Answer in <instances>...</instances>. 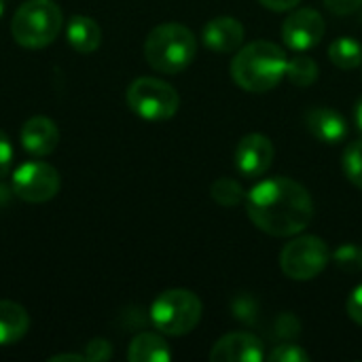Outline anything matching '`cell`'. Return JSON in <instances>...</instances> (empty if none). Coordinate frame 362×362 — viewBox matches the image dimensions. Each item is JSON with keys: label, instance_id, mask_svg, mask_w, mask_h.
<instances>
[{"label": "cell", "instance_id": "cell-29", "mask_svg": "<svg viewBox=\"0 0 362 362\" xmlns=\"http://www.w3.org/2000/svg\"><path fill=\"white\" fill-rule=\"evenodd\" d=\"M354 125H356L358 134L362 136V98H358V102L354 106Z\"/></svg>", "mask_w": 362, "mask_h": 362}, {"label": "cell", "instance_id": "cell-5", "mask_svg": "<svg viewBox=\"0 0 362 362\" xmlns=\"http://www.w3.org/2000/svg\"><path fill=\"white\" fill-rule=\"evenodd\" d=\"M202 312L204 305L195 293L187 288H170L153 301L151 322L163 335L182 337L199 325Z\"/></svg>", "mask_w": 362, "mask_h": 362}, {"label": "cell", "instance_id": "cell-1", "mask_svg": "<svg viewBox=\"0 0 362 362\" xmlns=\"http://www.w3.org/2000/svg\"><path fill=\"white\" fill-rule=\"evenodd\" d=\"M246 212L257 229L274 238H293L314 218L310 191L286 176L265 178L246 195Z\"/></svg>", "mask_w": 362, "mask_h": 362}, {"label": "cell", "instance_id": "cell-4", "mask_svg": "<svg viewBox=\"0 0 362 362\" xmlns=\"http://www.w3.org/2000/svg\"><path fill=\"white\" fill-rule=\"evenodd\" d=\"M64 28V15L53 0H25L13 15L11 34L25 49L49 47Z\"/></svg>", "mask_w": 362, "mask_h": 362}, {"label": "cell", "instance_id": "cell-10", "mask_svg": "<svg viewBox=\"0 0 362 362\" xmlns=\"http://www.w3.org/2000/svg\"><path fill=\"white\" fill-rule=\"evenodd\" d=\"M274 157V142L265 134H248L235 148V168L246 178H261L272 168Z\"/></svg>", "mask_w": 362, "mask_h": 362}, {"label": "cell", "instance_id": "cell-18", "mask_svg": "<svg viewBox=\"0 0 362 362\" xmlns=\"http://www.w3.org/2000/svg\"><path fill=\"white\" fill-rule=\"evenodd\" d=\"M329 59L341 70L362 66V45L352 36H339L329 45Z\"/></svg>", "mask_w": 362, "mask_h": 362}, {"label": "cell", "instance_id": "cell-13", "mask_svg": "<svg viewBox=\"0 0 362 362\" xmlns=\"http://www.w3.org/2000/svg\"><path fill=\"white\" fill-rule=\"evenodd\" d=\"M21 146L34 157H47L59 142V129L49 117H32L21 125Z\"/></svg>", "mask_w": 362, "mask_h": 362}, {"label": "cell", "instance_id": "cell-14", "mask_svg": "<svg viewBox=\"0 0 362 362\" xmlns=\"http://www.w3.org/2000/svg\"><path fill=\"white\" fill-rule=\"evenodd\" d=\"M305 125H308L310 134L325 144H339L346 140V136L350 132L346 117L339 110L327 108V106H316V108L308 110Z\"/></svg>", "mask_w": 362, "mask_h": 362}, {"label": "cell", "instance_id": "cell-3", "mask_svg": "<svg viewBox=\"0 0 362 362\" xmlns=\"http://www.w3.org/2000/svg\"><path fill=\"white\" fill-rule=\"evenodd\" d=\"M197 53L195 34L176 21L159 23L144 40V57L155 72L178 74L191 66Z\"/></svg>", "mask_w": 362, "mask_h": 362}, {"label": "cell", "instance_id": "cell-16", "mask_svg": "<svg viewBox=\"0 0 362 362\" xmlns=\"http://www.w3.org/2000/svg\"><path fill=\"white\" fill-rule=\"evenodd\" d=\"M129 362H170L172 350L168 341L157 333H140L127 348Z\"/></svg>", "mask_w": 362, "mask_h": 362}, {"label": "cell", "instance_id": "cell-17", "mask_svg": "<svg viewBox=\"0 0 362 362\" xmlns=\"http://www.w3.org/2000/svg\"><path fill=\"white\" fill-rule=\"evenodd\" d=\"M30 329V316L25 308L15 301H0V346L19 341Z\"/></svg>", "mask_w": 362, "mask_h": 362}, {"label": "cell", "instance_id": "cell-8", "mask_svg": "<svg viewBox=\"0 0 362 362\" xmlns=\"http://www.w3.org/2000/svg\"><path fill=\"white\" fill-rule=\"evenodd\" d=\"M59 172L45 161L21 163L13 174V191L28 204H45L59 193Z\"/></svg>", "mask_w": 362, "mask_h": 362}, {"label": "cell", "instance_id": "cell-20", "mask_svg": "<svg viewBox=\"0 0 362 362\" xmlns=\"http://www.w3.org/2000/svg\"><path fill=\"white\" fill-rule=\"evenodd\" d=\"M246 195L248 193L242 189V185L238 180H233V178H227V176L216 178L210 185V197L218 206H223V208H235V206L244 204L246 202Z\"/></svg>", "mask_w": 362, "mask_h": 362}, {"label": "cell", "instance_id": "cell-27", "mask_svg": "<svg viewBox=\"0 0 362 362\" xmlns=\"http://www.w3.org/2000/svg\"><path fill=\"white\" fill-rule=\"evenodd\" d=\"M333 15H352L362 6V0H322Z\"/></svg>", "mask_w": 362, "mask_h": 362}, {"label": "cell", "instance_id": "cell-31", "mask_svg": "<svg viewBox=\"0 0 362 362\" xmlns=\"http://www.w3.org/2000/svg\"><path fill=\"white\" fill-rule=\"evenodd\" d=\"M2 13H4V0H0V19H2Z\"/></svg>", "mask_w": 362, "mask_h": 362}, {"label": "cell", "instance_id": "cell-21", "mask_svg": "<svg viewBox=\"0 0 362 362\" xmlns=\"http://www.w3.org/2000/svg\"><path fill=\"white\" fill-rule=\"evenodd\" d=\"M341 168H344L346 178L354 187L362 189V140L350 142L346 146L344 157H341Z\"/></svg>", "mask_w": 362, "mask_h": 362}, {"label": "cell", "instance_id": "cell-28", "mask_svg": "<svg viewBox=\"0 0 362 362\" xmlns=\"http://www.w3.org/2000/svg\"><path fill=\"white\" fill-rule=\"evenodd\" d=\"M259 2L274 13H286V11H293L295 6H299L301 0H259Z\"/></svg>", "mask_w": 362, "mask_h": 362}, {"label": "cell", "instance_id": "cell-19", "mask_svg": "<svg viewBox=\"0 0 362 362\" xmlns=\"http://www.w3.org/2000/svg\"><path fill=\"white\" fill-rule=\"evenodd\" d=\"M318 74H320L318 64L310 55H305V51H297V55L286 62V74H284V78H288L297 87H310V85H314L318 81Z\"/></svg>", "mask_w": 362, "mask_h": 362}, {"label": "cell", "instance_id": "cell-24", "mask_svg": "<svg viewBox=\"0 0 362 362\" xmlns=\"http://www.w3.org/2000/svg\"><path fill=\"white\" fill-rule=\"evenodd\" d=\"M85 358L89 362H106L112 358V346L110 341L102 339V337H95L87 344L85 348Z\"/></svg>", "mask_w": 362, "mask_h": 362}, {"label": "cell", "instance_id": "cell-15", "mask_svg": "<svg viewBox=\"0 0 362 362\" xmlns=\"http://www.w3.org/2000/svg\"><path fill=\"white\" fill-rule=\"evenodd\" d=\"M66 38L68 45L78 53H93L102 45V30L95 19L85 15L70 17L66 25Z\"/></svg>", "mask_w": 362, "mask_h": 362}, {"label": "cell", "instance_id": "cell-6", "mask_svg": "<svg viewBox=\"0 0 362 362\" xmlns=\"http://www.w3.org/2000/svg\"><path fill=\"white\" fill-rule=\"evenodd\" d=\"M127 106L144 121H168L180 108L178 91L155 76H140L127 87Z\"/></svg>", "mask_w": 362, "mask_h": 362}, {"label": "cell", "instance_id": "cell-11", "mask_svg": "<svg viewBox=\"0 0 362 362\" xmlns=\"http://www.w3.org/2000/svg\"><path fill=\"white\" fill-rule=\"evenodd\" d=\"M263 358H265L263 341L244 331L221 337L210 350L212 362H261Z\"/></svg>", "mask_w": 362, "mask_h": 362}, {"label": "cell", "instance_id": "cell-9", "mask_svg": "<svg viewBox=\"0 0 362 362\" xmlns=\"http://www.w3.org/2000/svg\"><path fill=\"white\" fill-rule=\"evenodd\" d=\"M327 32L325 17L316 8H293L282 23V40L293 51H310Z\"/></svg>", "mask_w": 362, "mask_h": 362}, {"label": "cell", "instance_id": "cell-22", "mask_svg": "<svg viewBox=\"0 0 362 362\" xmlns=\"http://www.w3.org/2000/svg\"><path fill=\"white\" fill-rule=\"evenodd\" d=\"M331 261L346 274H361L362 272V246L358 244H341L333 255Z\"/></svg>", "mask_w": 362, "mask_h": 362}, {"label": "cell", "instance_id": "cell-7", "mask_svg": "<svg viewBox=\"0 0 362 362\" xmlns=\"http://www.w3.org/2000/svg\"><path fill=\"white\" fill-rule=\"evenodd\" d=\"M329 261L331 250L318 235H299L280 252V269L295 282H310L318 278L327 269Z\"/></svg>", "mask_w": 362, "mask_h": 362}, {"label": "cell", "instance_id": "cell-12", "mask_svg": "<svg viewBox=\"0 0 362 362\" xmlns=\"http://www.w3.org/2000/svg\"><path fill=\"white\" fill-rule=\"evenodd\" d=\"M246 30L235 17H214L204 25L202 40L208 49L216 53H233L244 45Z\"/></svg>", "mask_w": 362, "mask_h": 362}, {"label": "cell", "instance_id": "cell-23", "mask_svg": "<svg viewBox=\"0 0 362 362\" xmlns=\"http://www.w3.org/2000/svg\"><path fill=\"white\" fill-rule=\"evenodd\" d=\"M267 358L269 362H308L310 354L297 344H280L272 350Z\"/></svg>", "mask_w": 362, "mask_h": 362}, {"label": "cell", "instance_id": "cell-26", "mask_svg": "<svg viewBox=\"0 0 362 362\" xmlns=\"http://www.w3.org/2000/svg\"><path fill=\"white\" fill-rule=\"evenodd\" d=\"M346 312H348V316H350L356 325H361L362 327V284H358V286L350 293L348 303H346Z\"/></svg>", "mask_w": 362, "mask_h": 362}, {"label": "cell", "instance_id": "cell-2", "mask_svg": "<svg viewBox=\"0 0 362 362\" xmlns=\"http://www.w3.org/2000/svg\"><path fill=\"white\" fill-rule=\"evenodd\" d=\"M286 53L272 40H255L235 53L231 59V76L238 87L250 93H267L286 74Z\"/></svg>", "mask_w": 362, "mask_h": 362}, {"label": "cell", "instance_id": "cell-25", "mask_svg": "<svg viewBox=\"0 0 362 362\" xmlns=\"http://www.w3.org/2000/svg\"><path fill=\"white\" fill-rule=\"evenodd\" d=\"M11 165H13V144L8 136L0 129V180L8 174Z\"/></svg>", "mask_w": 362, "mask_h": 362}, {"label": "cell", "instance_id": "cell-30", "mask_svg": "<svg viewBox=\"0 0 362 362\" xmlns=\"http://www.w3.org/2000/svg\"><path fill=\"white\" fill-rule=\"evenodd\" d=\"M51 361H74V362H85V354H57V356H51Z\"/></svg>", "mask_w": 362, "mask_h": 362}]
</instances>
